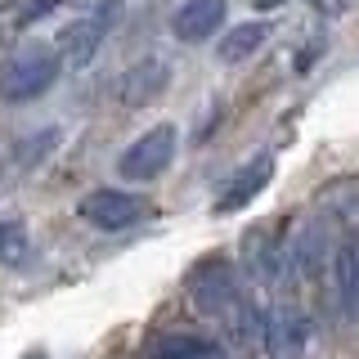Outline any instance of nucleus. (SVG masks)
Returning <instances> with one entry per match:
<instances>
[{"instance_id":"nucleus-3","label":"nucleus","mask_w":359,"mask_h":359,"mask_svg":"<svg viewBox=\"0 0 359 359\" xmlns=\"http://www.w3.org/2000/svg\"><path fill=\"white\" fill-rule=\"evenodd\" d=\"M59 54L50 50V45H27V50H18L14 59L0 67V99L5 104H32V99H41L45 90L59 81Z\"/></svg>"},{"instance_id":"nucleus-11","label":"nucleus","mask_w":359,"mask_h":359,"mask_svg":"<svg viewBox=\"0 0 359 359\" xmlns=\"http://www.w3.org/2000/svg\"><path fill=\"white\" fill-rule=\"evenodd\" d=\"M261 41H265V22H243V27H233L229 36L220 41V59H247L252 50H261Z\"/></svg>"},{"instance_id":"nucleus-1","label":"nucleus","mask_w":359,"mask_h":359,"mask_svg":"<svg viewBox=\"0 0 359 359\" xmlns=\"http://www.w3.org/2000/svg\"><path fill=\"white\" fill-rule=\"evenodd\" d=\"M189 301H194L211 323H220L229 341L252 346L256 337H261L265 310L256 306L243 269L233 265L229 256H202V261L189 269Z\"/></svg>"},{"instance_id":"nucleus-2","label":"nucleus","mask_w":359,"mask_h":359,"mask_svg":"<svg viewBox=\"0 0 359 359\" xmlns=\"http://www.w3.org/2000/svg\"><path fill=\"white\" fill-rule=\"evenodd\" d=\"M332 216V243H328V274H332V306L346 323L359 319V189L346 194Z\"/></svg>"},{"instance_id":"nucleus-13","label":"nucleus","mask_w":359,"mask_h":359,"mask_svg":"<svg viewBox=\"0 0 359 359\" xmlns=\"http://www.w3.org/2000/svg\"><path fill=\"white\" fill-rule=\"evenodd\" d=\"M59 5H63V0H32V5L18 14V22H22V27H32V22H41L45 14H54Z\"/></svg>"},{"instance_id":"nucleus-7","label":"nucleus","mask_w":359,"mask_h":359,"mask_svg":"<svg viewBox=\"0 0 359 359\" xmlns=\"http://www.w3.org/2000/svg\"><path fill=\"white\" fill-rule=\"evenodd\" d=\"M175 144H180L175 126H153V130H144L140 140H135L130 149L121 153L117 171L126 175V180H153V175H162L166 166H171V157H175Z\"/></svg>"},{"instance_id":"nucleus-14","label":"nucleus","mask_w":359,"mask_h":359,"mask_svg":"<svg viewBox=\"0 0 359 359\" xmlns=\"http://www.w3.org/2000/svg\"><path fill=\"white\" fill-rule=\"evenodd\" d=\"M256 9H278V5H287V0H252Z\"/></svg>"},{"instance_id":"nucleus-12","label":"nucleus","mask_w":359,"mask_h":359,"mask_svg":"<svg viewBox=\"0 0 359 359\" xmlns=\"http://www.w3.org/2000/svg\"><path fill=\"white\" fill-rule=\"evenodd\" d=\"M27 252H32L27 229L18 220H0V265H22Z\"/></svg>"},{"instance_id":"nucleus-9","label":"nucleus","mask_w":359,"mask_h":359,"mask_svg":"<svg viewBox=\"0 0 359 359\" xmlns=\"http://www.w3.org/2000/svg\"><path fill=\"white\" fill-rule=\"evenodd\" d=\"M220 22H224V0H184L171 18V32L184 45H198V41L216 36Z\"/></svg>"},{"instance_id":"nucleus-8","label":"nucleus","mask_w":359,"mask_h":359,"mask_svg":"<svg viewBox=\"0 0 359 359\" xmlns=\"http://www.w3.org/2000/svg\"><path fill=\"white\" fill-rule=\"evenodd\" d=\"M269 180H274V157H269V153L252 157L247 166H238V171L224 180V189L216 194V211L224 216V211H243V207H252V198L261 194Z\"/></svg>"},{"instance_id":"nucleus-5","label":"nucleus","mask_w":359,"mask_h":359,"mask_svg":"<svg viewBox=\"0 0 359 359\" xmlns=\"http://www.w3.org/2000/svg\"><path fill=\"white\" fill-rule=\"evenodd\" d=\"M76 216H81L90 229L121 233V229H130V224H140L144 216H149V202H144L140 194H130V189H95V194L81 198Z\"/></svg>"},{"instance_id":"nucleus-6","label":"nucleus","mask_w":359,"mask_h":359,"mask_svg":"<svg viewBox=\"0 0 359 359\" xmlns=\"http://www.w3.org/2000/svg\"><path fill=\"white\" fill-rule=\"evenodd\" d=\"M261 346H265L269 359H306L310 319L301 314V306H292V301L269 306L265 319H261Z\"/></svg>"},{"instance_id":"nucleus-4","label":"nucleus","mask_w":359,"mask_h":359,"mask_svg":"<svg viewBox=\"0 0 359 359\" xmlns=\"http://www.w3.org/2000/svg\"><path fill=\"white\" fill-rule=\"evenodd\" d=\"M121 18V0H104V5H95L90 14L72 18L63 27V41H59V63H72V67H86L90 59L99 54V45H104V36L112 32V22Z\"/></svg>"},{"instance_id":"nucleus-10","label":"nucleus","mask_w":359,"mask_h":359,"mask_svg":"<svg viewBox=\"0 0 359 359\" xmlns=\"http://www.w3.org/2000/svg\"><path fill=\"white\" fill-rule=\"evenodd\" d=\"M144 359H224V346L207 332H162Z\"/></svg>"}]
</instances>
